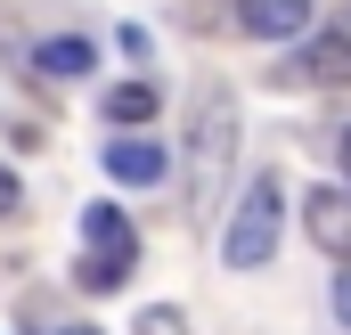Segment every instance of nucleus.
Instances as JSON below:
<instances>
[{"mask_svg":"<svg viewBox=\"0 0 351 335\" xmlns=\"http://www.w3.org/2000/svg\"><path fill=\"white\" fill-rule=\"evenodd\" d=\"M229 164H237V90H204L196 115H188V148H180V196H188V221H213L221 188H229Z\"/></svg>","mask_w":351,"mask_h":335,"instance_id":"f257e3e1","label":"nucleus"},{"mask_svg":"<svg viewBox=\"0 0 351 335\" xmlns=\"http://www.w3.org/2000/svg\"><path fill=\"white\" fill-rule=\"evenodd\" d=\"M286 238V180L278 172H254V188L229 205V229H221V262L229 270H262Z\"/></svg>","mask_w":351,"mask_h":335,"instance_id":"f03ea898","label":"nucleus"},{"mask_svg":"<svg viewBox=\"0 0 351 335\" xmlns=\"http://www.w3.org/2000/svg\"><path fill=\"white\" fill-rule=\"evenodd\" d=\"M164 172H172L164 139H147V131H114V139H106V180H123V188H164Z\"/></svg>","mask_w":351,"mask_h":335,"instance_id":"7ed1b4c3","label":"nucleus"},{"mask_svg":"<svg viewBox=\"0 0 351 335\" xmlns=\"http://www.w3.org/2000/svg\"><path fill=\"white\" fill-rule=\"evenodd\" d=\"M302 229H311V246L351 262V188H311L302 196Z\"/></svg>","mask_w":351,"mask_h":335,"instance_id":"20e7f679","label":"nucleus"},{"mask_svg":"<svg viewBox=\"0 0 351 335\" xmlns=\"http://www.w3.org/2000/svg\"><path fill=\"white\" fill-rule=\"evenodd\" d=\"M237 25L254 41H302L319 25V0H237Z\"/></svg>","mask_w":351,"mask_h":335,"instance_id":"39448f33","label":"nucleus"},{"mask_svg":"<svg viewBox=\"0 0 351 335\" xmlns=\"http://www.w3.org/2000/svg\"><path fill=\"white\" fill-rule=\"evenodd\" d=\"M294 74L319 90H343L351 82V33L335 25V33H302V58H294Z\"/></svg>","mask_w":351,"mask_h":335,"instance_id":"423d86ee","label":"nucleus"},{"mask_svg":"<svg viewBox=\"0 0 351 335\" xmlns=\"http://www.w3.org/2000/svg\"><path fill=\"white\" fill-rule=\"evenodd\" d=\"M90 66H98V49H90L82 33H49V41L33 49V74H49V82H82Z\"/></svg>","mask_w":351,"mask_h":335,"instance_id":"0eeeda50","label":"nucleus"},{"mask_svg":"<svg viewBox=\"0 0 351 335\" xmlns=\"http://www.w3.org/2000/svg\"><path fill=\"white\" fill-rule=\"evenodd\" d=\"M98 115H106L114 131H139V123H156V115H164V98H156V82H114Z\"/></svg>","mask_w":351,"mask_h":335,"instance_id":"6e6552de","label":"nucleus"},{"mask_svg":"<svg viewBox=\"0 0 351 335\" xmlns=\"http://www.w3.org/2000/svg\"><path fill=\"white\" fill-rule=\"evenodd\" d=\"M82 246L90 253H139V229L123 221V205H90L82 213Z\"/></svg>","mask_w":351,"mask_h":335,"instance_id":"1a4fd4ad","label":"nucleus"},{"mask_svg":"<svg viewBox=\"0 0 351 335\" xmlns=\"http://www.w3.org/2000/svg\"><path fill=\"white\" fill-rule=\"evenodd\" d=\"M131 270H139V253H90L74 270V286L82 294H114V286H131Z\"/></svg>","mask_w":351,"mask_h":335,"instance_id":"9d476101","label":"nucleus"},{"mask_svg":"<svg viewBox=\"0 0 351 335\" xmlns=\"http://www.w3.org/2000/svg\"><path fill=\"white\" fill-rule=\"evenodd\" d=\"M139 335H188V319H180L172 303H147L139 311Z\"/></svg>","mask_w":351,"mask_h":335,"instance_id":"9b49d317","label":"nucleus"},{"mask_svg":"<svg viewBox=\"0 0 351 335\" xmlns=\"http://www.w3.org/2000/svg\"><path fill=\"white\" fill-rule=\"evenodd\" d=\"M327 303H335V327H351V262L335 270V294H327Z\"/></svg>","mask_w":351,"mask_h":335,"instance_id":"f8f14e48","label":"nucleus"},{"mask_svg":"<svg viewBox=\"0 0 351 335\" xmlns=\"http://www.w3.org/2000/svg\"><path fill=\"white\" fill-rule=\"evenodd\" d=\"M16 205H25V188H16V172L0 164V221H8V213H16Z\"/></svg>","mask_w":351,"mask_h":335,"instance_id":"ddd939ff","label":"nucleus"},{"mask_svg":"<svg viewBox=\"0 0 351 335\" xmlns=\"http://www.w3.org/2000/svg\"><path fill=\"white\" fill-rule=\"evenodd\" d=\"M335 156H343V188H351V123H343V139H335Z\"/></svg>","mask_w":351,"mask_h":335,"instance_id":"4468645a","label":"nucleus"},{"mask_svg":"<svg viewBox=\"0 0 351 335\" xmlns=\"http://www.w3.org/2000/svg\"><path fill=\"white\" fill-rule=\"evenodd\" d=\"M58 335H98V327H90V319H74V327H58Z\"/></svg>","mask_w":351,"mask_h":335,"instance_id":"2eb2a0df","label":"nucleus"},{"mask_svg":"<svg viewBox=\"0 0 351 335\" xmlns=\"http://www.w3.org/2000/svg\"><path fill=\"white\" fill-rule=\"evenodd\" d=\"M343 33H351V16H343Z\"/></svg>","mask_w":351,"mask_h":335,"instance_id":"dca6fc26","label":"nucleus"}]
</instances>
